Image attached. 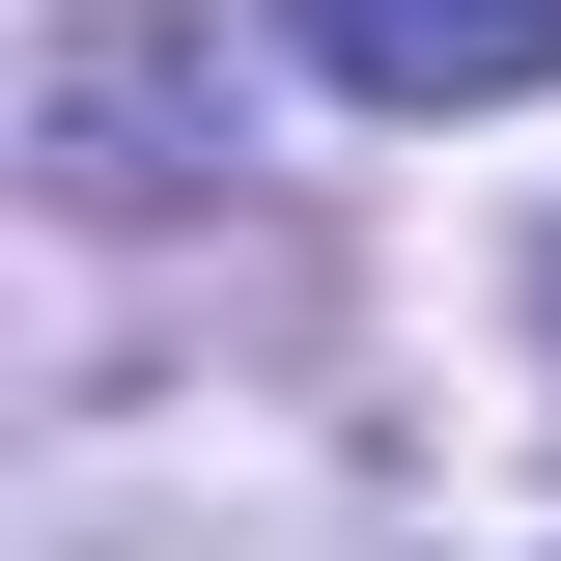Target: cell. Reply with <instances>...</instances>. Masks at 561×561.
<instances>
[{
    "label": "cell",
    "instance_id": "obj_1",
    "mask_svg": "<svg viewBox=\"0 0 561 561\" xmlns=\"http://www.w3.org/2000/svg\"><path fill=\"white\" fill-rule=\"evenodd\" d=\"M28 169H57L84 225L197 197V169H225V57H197V28H57V57H28Z\"/></svg>",
    "mask_w": 561,
    "mask_h": 561
},
{
    "label": "cell",
    "instance_id": "obj_2",
    "mask_svg": "<svg viewBox=\"0 0 561 561\" xmlns=\"http://www.w3.org/2000/svg\"><path fill=\"white\" fill-rule=\"evenodd\" d=\"M280 28H309L365 113H505V84H561V0H280Z\"/></svg>",
    "mask_w": 561,
    "mask_h": 561
},
{
    "label": "cell",
    "instance_id": "obj_3",
    "mask_svg": "<svg viewBox=\"0 0 561 561\" xmlns=\"http://www.w3.org/2000/svg\"><path fill=\"white\" fill-rule=\"evenodd\" d=\"M28 561H225V505H57Z\"/></svg>",
    "mask_w": 561,
    "mask_h": 561
}]
</instances>
